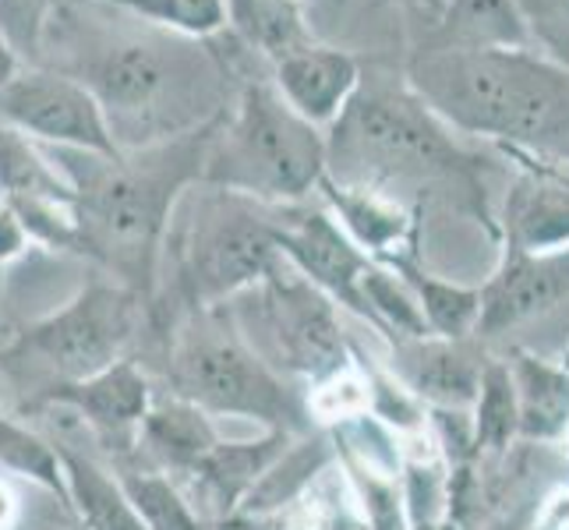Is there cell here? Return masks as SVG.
<instances>
[{
  "mask_svg": "<svg viewBox=\"0 0 569 530\" xmlns=\"http://www.w3.org/2000/svg\"><path fill=\"white\" fill-rule=\"evenodd\" d=\"M0 124L22 131L36 146L121 156L103 107L74 74L22 68L0 86Z\"/></svg>",
  "mask_w": 569,
  "mask_h": 530,
  "instance_id": "9c48e42d",
  "label": "cell"
},
{
  "mask_svg": "<svg viewBox=\"0 0 569 530\" xmlns=\"http://www.w3.org/2000/svg\"><path fill=\"white\" fill-rule=\"evenodd\" d=\"M485 361L488 358H481L470 340H397V368L407 392L436 410H463L475 403Z\"/></svg>",
  "mask_w": 569,
  "mask_h": 530,
  "instance_id": "9a60e30c",
  "label": "cell"
},
{
  "mask_svg": "<svg viewBox=\"0 0 569 530\" xmlns=\"http://www.w3.org/2000/svg\"><path fill=\"white\" fill-rule=\"evenodd\" d=\"M53 446H57V460H61L64 506L74 513L78 523L86 530H146L139 513L128 502L121 478L64 442Z\"/></svg>",
  "mask_w": 569,
  "mask_h": 530,
  "instance_id": "ac0fdd59",
  "label": "cell"
},
{
  "mask_svg": "<svg viewBox=\"0 0 569 530\" xmlns=\"http://www.w3.org/2000/svg\"><path fill=\"white\" fill-rule=\"evenodd\" d=\"M326 177V131L293 113L272 82H248L212 128L202 184L259 206H298Z\"/></svg>",
  "mask_w": 569,
  "mask_h": 530,
  "instance_id": "3957f363",
  "label": "cell"
},
{
  "mask_svg": "<svg viewBox=\"0 0 569 530\" xmlns=\"http://www.w3.org/2000/svg\"><path fill=\"white\" fill-rule=\"evenodd\" d=\"M439 47L520 53L531 43V22L520 0H446Z\"/></svg>",
  "mask_w": 569,
  "mask_h": 530,
  "instance_id": "ffe728a7",
  "label": "cell"
},
{
  "mask_svg": "<svg viewBox=\"0 0 569 530\" xmlns=\"http://www.w3.org/2000/svg\"><path fill=\"white\" fill-rule=\"evenodd\" d=\"M298 439L290 431L266 428V436L248 442H227L220 439L209 453L194 463L191 481L199 488V496L216 506L220 517H233L241 509L244 496L251 492L266 470L283 457V449Z\"/></svg>",
  "mask_w": 569,
  "mask_h": 530,
  "instance_id": "2e32d148",
  "label": "cell"
},
{
  "mask_svg": "<svg viewBox=\"0 0 569 530\" xmlns=\"http://www.w3.org/2000/svg\"><path fill=\"white\" fill-rule=\"evenodd\" d=\"M61 0H0V36L22 64H36Z\"/></svg>",
  "mask_w": 569,
  "mask_h": 530,
  "instance_id": "4dcf8cb0",
  "label": "cell"
},
{
  "mask_svg": "<svg viewBox=\"0 0 569 530\" xmlns=\"http://www.w3.org/2000/svg\"><path fill=\"white\" fill-rule=\"evenodd\" d=\"M26 64L22 61H18V53L8 47V39L4 36H0V86H8L11 82V78L18 74V71H22Z\"/></svg>",
  "mask_w": 569,
  "mask_h": 530,
  "instance_id": "836d02e7",
  "label": "cell"
},
{
  "mask_svg": "<svg viewBox=\"0 0 569 530\" xmlns=\"http://www.w3.org/2000/svg\"><path fill=\"white\" fill-rule=\"evenodd\" d=\"M319 191L329 206V216L347 230V238L355 241L368 259H376V262L400 259L397 248H403L407 241L410 220L397 206V199H386V194L365 191V188L332 184L329 177L319 181Z\"/></svg>",
  "mask_w": 569,
  "mask_h": 530,
  "instance_id": "d6986e66",
  "label": "cell"
},
{
  "mask_svg": "<svg viewBox=\"0 0 569 530\" xmlns=\"http://www.w3.org/2000/svg\"><path fill=\"white\" fill-rule=\"evenodd\" d=\"M475 418H470V446L475 457L499 460L509 453V442L520 439V414H517V386L509 376L506 361H485L478 397H475Z\"/></svg>",
  "mask_w": 569,
  "mask_h": 530,
  "instance_id": "484cf974",
  "label": "cell"
},
{
  "mask_svg": "<svg viewBox=\"0 0 569 530\" xmlns=\"http://www.w3.org/2000/svg\"><path fill=\"white\" fill-rule=\"evenodd\" d=\"M0 202L11 209L74 206V188L22 131L0 124Z\"/></svg>",
  "mask_w": 569,
  "mask_h": 530,
  "instance_id": "7402d4cb",
  "label": "cell"
},
{
  "mask_svg": "<svg viewBox=\"0 0 569 530\" xmlns=\"http://www.w3.org/2000/svg\"><path fill=\"white\" fill-rule=\"evenodd\" d=\"M272 241H277L280 259L322 290L332 304H340L355 316L368 319V304L361 298V277L368 272L371 259L347 238V230L332 220L329 209L308 206H272Z\"/></svg>",
  "mask_w": 569,
  "mask_h": 530,
  "instance_id": "8fae6325",
  "label": "cell"
},
{
  "mask_svg": "<svg viewBox=\"0 0 569 530\" xmlns=\"http://www.w3.org/2000/svg\"><path fill=\"white\" fill-rule=\"evenodd\" d=\"M29 244H32V238H29L26 223L18 220V212L8 202H0V269L14 259H22Z\"/></svg>",
  "mask_w": 569,
  "mask_h": 530,
  "instance_id": "1f68e13d",
  "label": "cell"
},
{
  "mask_svg": "<svg viewBox=\"0 0 569 530\" xmlns=\"http://www.w3.org/2000/svg\"><path fill=\"white\" fill-rule=\"evenodd\" d=\"M0 470L8 478H26L47 492L64 499V481H61V460H57V446L36 436L22 421L8 418L0 410Z\"/></svg>",
  "mask_w": 569,
  "mask_h": 530,
  "instance_id": "83f0119b",
  "label": "cell"
},
{
  "mask_svg": "<svg viewBox=\"0 0 569 530\" xmlns=\"http://www.w3.org/2000/svg\"><path fill=\"white\" fill-rule=\"evenodd\" d=\"M361 298L368 304V316L379 329L397 332V340H425L431 337L425 316H421V304L397 272L382 269L371 262L368 272L361 277Z\"/></svg>",
  "mask_w": 569,
  "mask_h": 530,
  "instance_id": "f1b7e54d",
  "label": "cell"
},
{
  "mask_svg": "<svg viewBox=\"0 0 569 530\" xmlns=\"http://www.w3.org/2000/svg\"><path fill=\"white\" fill-rule=\"evenodd\" d=\"M152 400L156 397H152L149 376L134 361L121 358L89 379L50 386L47 392L32 397L26 410H53V407L74 410L100 439L128 449L139 439V424L146 418V410L152 407Z\"/></svg>",
  "mask_w": 569,
  "mask_h": 530,
  "instance_id": "7c38bea8",
  "label": "cell"
},
{
  "mask_svg": "<svg viewBox=\"0 0 569 530\" xmlns=\"http://www.w3.org/2000/svg\"><path fill=\"white\" fill-rule=\"evenodd\" d=\"M191 78H202V71H194L184 50H173L163 39H121L96 57L78 82L103 107L117 142L121 124L149 121L170 96H184Z\"/></svg>",
  "mask_w": 569,
  "mask_h": 530,
  "instance_id": "30bf717a",
  "label": "cell"
},
{
  "mask_svg": "<svg viewBox=\"0 0 569 530\" xmlns=\"http://www.w3.org/2000/svg\"><path fill=\"white\" fill-rule=\"evenodd\" d=\"M233 301H244L230 316L233 329L277 376H301L319 386L350 368L337 304L298 272L287 277L277 269L266 283L244 290Z\"/></svg>",
  "mask_w": 569,
  "mask_h": 530,
  "instance_id": "52a82bcc",
  "label": "cell"
},
{
  "mask_svg": "<svg viewBox=\"0 0 569 530\" xmlns=\"http://www.w3.org/2000/svg\"><path fill=\"white\" fill-rule=\"evenodd\" d=\"M389 269L415 290V298L421 304V316L431 337L442 340H470L478 332V319H481V290H470L460 283H449L425 272L410 254H400L392 259Z\"/></svg>",
  "mask_w": 569,
  "mask_h": 530,
  "instance_id": "cb8c5ba5",
  "label": "cell"
},
{
  "mask_svg": "<svg viewBox=\"0 0 569 530\" xmlns=\"http://www.w3.org/2000/svg\"><path fill=\"white\" fill-rule=\"evenodd\" d=\"M407 89L446 128L488 139H538L562 103L566 74L527 50L428 47L407 71Z\"/></svg>",
  "mask_w": 569,
  "mask_h": 530,
  "instance_id": "7a4b0ae2",
  "label": "cell"
},
{
  "mask_svg": "<svg viewBox=\"0 0 569 530\" xmlns=\"http://www.w3.org/2000/svg\"><path fill=\"white\" fill-rule=\"evenodd\" d=\"M216 121L220 113L139 152L121 149V156L53 149L57 167L74 188L78 251L103 262L146 304L181 194L191 184H202Z\"/></svg>",
  "mask_w": 569,
  "mask_h": 530,
  "instance_id": "6da1fadb",
  "label": "cell"
},
{
  "mask_svg": "<svg viewBox=\"0 0 569 530\" xmlns=\"http://www.w3.org/2000/svg\"><path fill=\"white\" fill-rule=\"evenodd\" d=\"M569 298V244L552 251H523L509 244L499 272L481 290L478 337H499L556 311Z\"/></svg>",
  "mask_w": 569,
  "mask_h": 530,
  "instance_id": "4fadbf2b",
  "label": "cell"
},
{
  "mask_svg": "<svg viewBox=\"0 0 569 530\" xmlns=\"http://www.w3.org/2000/svg\"><path fill=\"white\" fill-rule=\"evenodd\" d=\"M457 167L460 149L449 128L410 89L361 82L326 134L332 184L386 194L392 184L428 181Z\"/></svg>",
  "mask_w": 569,
  "mask_h": 530,
  "instance_id": "277c9868",
  "label": "cell"
},
{
  "mask_svg": "<svg viewBox=\"0 0 569 530\" xmlns=\"http://www.w3.org/2000/svg\"><path fill=\"white\" fill-rule=\"evenodd\" d=\"M142 304L139 293L121 283H89L64 308L50 311L0 350V364L39 379L36 397L50 386L89 379L124 358Z\"/></svg>",
  "mask_w": 569,
  "mask_h": 530,
  "instance_id": "8992f818",
  "label": "cell"
},
{
  "mask_svg": "<svg viewBox=\"0 0 569 530\" xmlns=\"http://www.w3.org/2000/svg\"><path fill=\"white\" fill-rule=\"evenodd\" d=\"M167 379L173 397L191 400L209 418H259L266 428H280L290 436H301L311 424L308 400H301L283 376L241 340L227 304L191 311L170 347Z\"/></svg>",
  "mask_w": 569,
  "mask_h": 530,
  "instance_id": "5b68a950",
  "label": "cell"
},
{
  "mask_svg": "<svg viewBox=\"0 0 569 530\" xmlns=\"http://www.w3.org/2000/svg\"><path fill=\"white\" fill-rule=\"evenodd\" d=\"M509 376L517 386V414L520 439L527 442H552L569 428V371L535 358V353H513Z\"/></svg>",
  "mask_w": 569,
  "mask_h": 530,
  "instance_id": "44dd1931",
  "label": "cell"
},
{
  "mask_svg": "<svg viewBox=\"0 0 569 530\" xmlns=\"http://www.w3.org/2000/svg\"><path fill=\"white\" fill-rule=\"evenodd\" d=\"M18 520H22V506H18V496L4 474L0 478V530H14Z\"/></svg>",
  "mask_w": 569,
  "mask_h": 530,
  "instance_id": "d6a6232c",
  "label": "cell"
},
{
  "mask_svg": "<svg viewBox=\"0 0 569 530\" xmlns=\"http://www.w3.org/2000/svg\"><path fill=\"white\" fill-rule=\"evenodd\" d=\"M220 439L223 436L216 431L212 418L202 407H194L191 400H181L170 392V397L152 400V407L146 410V418L139 424L134 446L146 449V453L156 463H163L167 470L191 474L194 463H199Z\"/></svg>",
  "mask_w": 569,
  "mask_h": 530,
  "instance_id": "e0dca14e",
  "label": "cell"
},
{
  "mask_svg": "<svg viewBox=\"0 0 569 530\" xmlns=\"http://www.w3.org/2000/svg\"><path fill=\"white\" fill-rule=\"evenodd\" d=\"M96 4L128 11L156 29H167L188 39H206L227 29L223 0H96Z\"/></svg>",
  "mask_w": 569,
  "mask_h": 530,
  "instance_id": "f546056e",
  "label": "cell"
},
{
  "mask_svg": "<svg viewBox=\"0 0 569 530\" xmlns=\"http://www.w3.org/2000/svg\"><path fill=\"white\" fill-rule=\"evenodd\" d=\"M223 18L230 32L269 64L311 43L301 0H223Z\"/></svg>",
  "mask_w": 569,
  "mask_h": 530,
  "instance_id": "603a6c76",
  "label": "cell"
},
{
  "mask_svg": "<svg viewBox=\"0 0 569 530\" xmlns=\"http://www.w3.org/2000/svg\"><path fill=\"white\" fill-rule=\"evenodd\" d=\"M410 530H467V527L457 523V520H449V517H442V520H436V523H415Z\"/></svg>",
  "mask_w": 569,
  "mask_h": 530,
  "instance_id": "e575fe53",
  "label": "cell"
},
{
  "mask_svg": "<svg viewBox=\"0 0 569 530\" xmlns=\"http://www.w3.org/2000/svg\"><path fill=\"white\" fill-rule=\"evenodd\" d=\"M269 82L293 113L322 131L332 128V121L350 103V96L358 92L361 68L355 57L337 47L308 43L272 64Z\"/></svg>",
  "mask_w": 569,
  "mask_h": 530,
  "instance_id": "5bb4252c",
  "label": "cell"
},
{
  "mask_svg": "<svg viewBox=\"0 0 569 530\" xmlns=\"http://www.w3.org/2000/svg\"><path fill=\"white\" fill-rule=\"evenodd\" d=\"M202 188L209 194L199 202V220L191 223L181 248V290L191 311L241 298L283 262L272 241L269 206L209 184Z\"/></svg>",
  "mask_w": 569,
  "mask_h": 530,
  "instance_id": "ba28073f",
  "label": "cell"
},
{
  "mask_svg": "<svg viewBox=\"0 0 569 530\" xmlns=\"http://www.w3.org/2000/svg\"><path fill=\"white\" fill-rule=\"evenodd\" d=\"M509 241L523 251H552L569 244V184L535 181L513 194L506 212Z\"/></svg>",
  "mask_w": 569,
  "mask_h": 530,
  "instance_id": "d4e9b609",
  "label": "cell"
},
{
  "mask_svg": "<svg viewBox=\"0 0 569 530\" xmlns=\"http://www.w3.org/2000/svg\"><path fill=\"white\" fill-rule=\"evenodd\" d=\"M117 478H121L128 502L146 530H206L202 517L170 478L156 474V470H124Z\"/></svg>",
  "mask_w": 569,
  "mask_h": 530,
  "instance_id": "4316f807",
  "label": "cell"
},
{
  "mask_svg": "<svg viewBox=\"0 0 569 530\" xmlns=\"http://www.w3.org/2000/svg\"><path fill=\"white\" fill-rule=\"evenodd\" d=\"M488 530H509V523H496V527H488Z\"/></svg>",
  "mask_w": 569,
  "mask_h": 530,
  "instance_id": "d590c367",
  "label": "cell"
}]
</instances>
